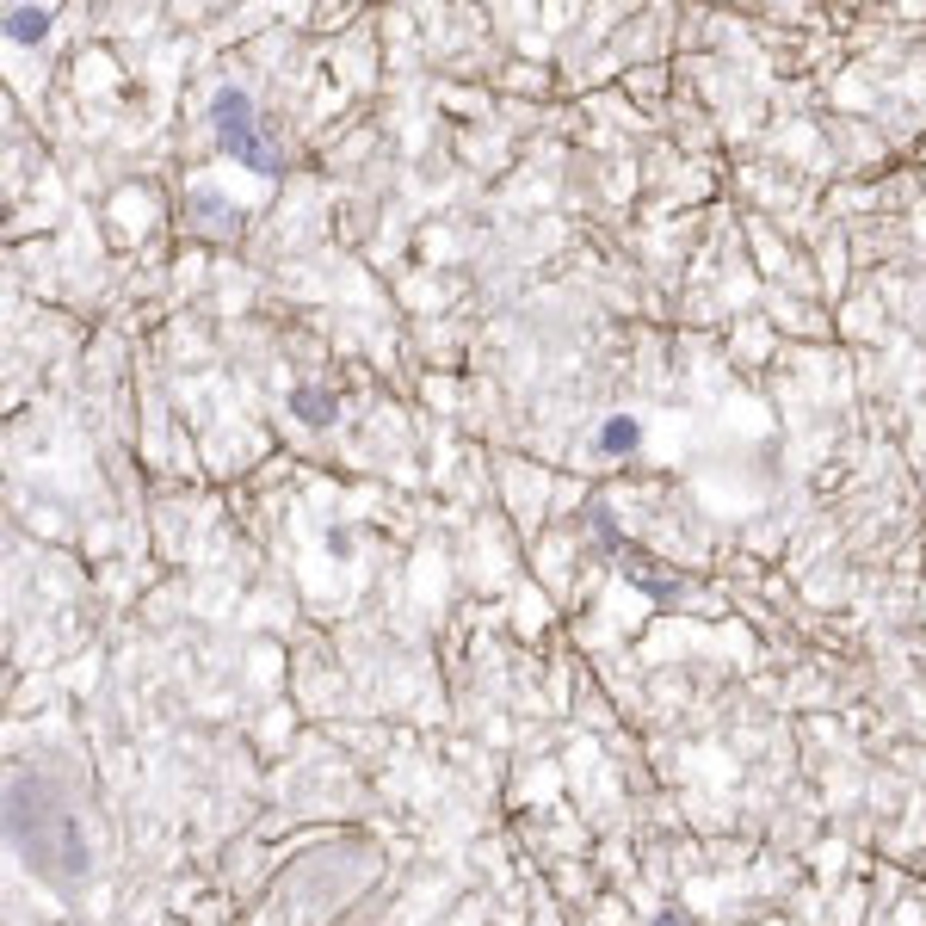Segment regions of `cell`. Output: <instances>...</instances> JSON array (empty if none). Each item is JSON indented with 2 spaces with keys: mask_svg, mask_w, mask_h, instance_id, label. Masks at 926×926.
Instances as JSON below:
<instances>
[{
  "mask_svg": "<svg viewBox=\"0 0 926 926\" xmlns=\"http://www.w3.org/2000/svg\"><path fill=\"white\" fill-rule=\"evenodd\" d=\"M7 834H13V852L38 871V877H81L87 871V846H81V828L62 803H50V791L38 778H13L7 785Z\"/></svg>",
  "mask_w": 926,
  "mask_h": 926,
  "instance_id": "obj_1",
  "label": "cell"
},
{
  "mask_svg": "<svg viewBox=\"0 0 926 926\" xmlns=\"http://www.w3.org/2000/svg\"><path fill=\"white\" fill-rule=\"evenodd\" d=\"M210 124H217V142H223L229 161L254 167V173H278L284 167L278 142L266 136V124L254 112V93H247V87H223L217 99H210Z\"/></svg>",
  "mask_w": 926,
  "mask_h": 926,
  "instance_id": "obj_2",
  "label": "cell"
},
{
  "mask_svg": "<svg viewBox=\"0 0 926 926\" xmlns=\"http://www.w3.org/2000/svg\"><path fill=\"white\" fill-rule=\"evenodd\" d=\"M636 445H643V420H630V414H612V420L593 433V451H599V457H630Z\"/></svg>",
  "mask_w": 926,
  "mask_h": 926,
  "instance_id": "obj_3",
  "label": "cell"
},
{
  "mask_svg": "<svg viewBox=\"0 0 926 926\" xmlns=\"http://www.w3.org/2000/svg\"><path fill=\"white\" fill-rule=\"evenodd\" d=\"M291 414H297L303 426H334V420H340V402L328 396V389H315V383H297V389H291Z\"/></svg>",
  "mask_w": 926,
  "mask_h": 926,
  "instance_id": "obj_4",
  "label": "cell"
},
{
  "mask_svg": "<svg viewBox=\"0 0 926 926\" xmlns=\"http://www.w3.org/2000/svg\"><path fill=\"white\" fill-rule=\"evenodd\" d=\"M50 31V7H7V38L13 44H44Z\"/></svg>",
  "mask_w": 926,
  "mask_h": 926,
  "instance_id": "obj_5",
  "label": "cell"
},
{
  "mask_svg": "<svg viewBox=\"0 0 926 926\" xmlns=\"http://www.w3.org/2000/svg\"><path fill=\"white\" fill-rule=\"evenodd\" d=\"M655 926H680V920H673V914H661V920H655Z\"/></svg>",
  "mask_w": 926,
  "mask_h": 926,
  "instance_id": "obj_6",
  "label": "cell"
}]
</instances>
